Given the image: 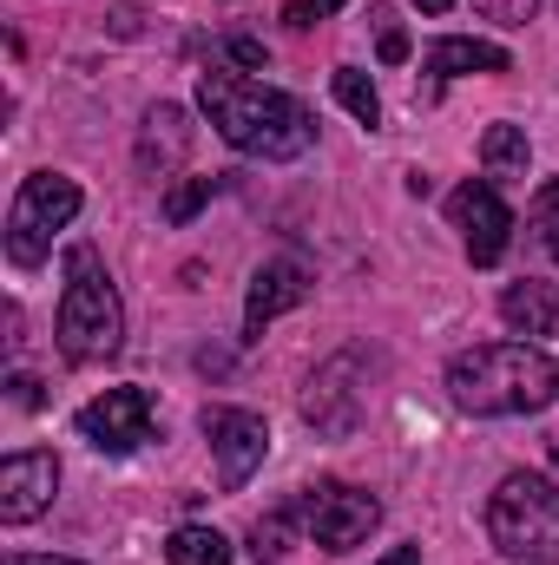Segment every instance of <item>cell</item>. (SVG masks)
I'll return each mask as SVG.
<instances>
[{"label":"cell","instance_id":"obj_2","mask_svg":"<svg viewBox=\"0 0 559 565\" xmlns=\"http://www.w3.org/2000/svg\"><path fill=\"white\" fill-rule=\"evenodd\" d=\"M447 402L461 415H540L559 402V362L540 342H474L447 362Z\"/></svg>","mask_w":559,"mask_h":565},{"label":"cell","instance_id":"obj_29","mask_svg":"<svg viewBox=\"0 0 559 565\" xmlns=\"http://www.w3.org/2000/svg\"><path fill=\"white\" fill-rule=\"evenodd\" d=\"M421 13H447V7H454V0H415Z\"/></svg>","mask_w":559,"mask_h":565},{"label":"cell","instance_id":"obj_5","mask_svg":"<svg viewBox=\"0 0 559 565\" xmlns=\"http://www.w3.org/2000/svg\"><path fill=\"white\" fill-rule=\"evenodd\" d=\"M80 184L66 171H33L20 178L13 204H7V264L13 270H40L53 257V237L80 217Z\"/></svg>","mask_w":559,"mask_h":565},{"label":"cell","instance_id":"obj_12","mask_svg":"<svg viewBox=\"0 0 559 565\" xmlns=\"http://www.w3.org/2000/svg\"><path fill=\"white\" fill-rule=\"evenodd\" d=\"M309 264L303 257H271L257 277H251V296H244V342H264V329L277 322L283 309H296V302H309Z\"/></svg>","mask_w":559,"mask_h":565},{"label":"cell","instance_id":"obj_3","mask_svg":"<svg viewBox=\"0 0 559 565\" xmlns=\"http://www.w3.org/2000/svg\"><path fill=\"white\" fill-rule=\"evenodd\" d=\"M53 342H60V355H66L73 369H99V362H113L119 342H126V302H119V289L106 277L99 250H86V244L66 250V289H60Z\"/></svg>","mask_w":559,"mask_h":565},{"label":"cell","instance_id":"obj_15","mask_svg":"<svg viewBox=\"0 0 559 565\" xmlns=\"http://www.w3.org/2000/svg\"><path fill=\"white\" fill-rule=\"evenodd\" d=\"M421 66H428V79H461V73H514L507 46H494V40H434Z\"/></svg>","mask_w":559,"mask_h":565},{"label":"cell","instance_id":"obj_4","mask_svg":"<svg viewBox=\"0 0 559 565\" xmlns=\"http://www.w3.org/2000/svg\"><path fill=\"white\" fill-rule=\"evenodd\" d=\"M487 540L507 565H559V487L534 467H514L487 500Z\"/></svg>","mask_w":559,"mask_h":565},{"label":"cell","instance_id":"obj_11","mask_svg":"<svg viewBox=\"0 0 559 565\" xmlns=\"http://www.w3.org/2000/svg\"><path fill=\"white\" fill-rule=\"evenodd\" d=\"M53 487H60V460L46 447L33 454H7L0 460V526H27L53 507Z\"/></svg>","mask_w":559,"mask_h":565},{"label":"cell","instance_id":"obj_27","mask_svg":"<svg viewBox=\"0 0 559 565\" xmlns=\"http://www.w3.org/2000/svg\"><path fill=\"white\" fill-rule=\"evenodd\" d=\"M7 565H86V559H53V553H7Z\"/></svg>","mask_w":559,"mask_h":565},{"label":"cell","instance_id":"obj_6","mask_svg":"<svg viewBox=\"0 0 559 565\" xmlns=\"http://www.w3.org/2000/svg\"><path fill=\"white\" fill-rule=\"evenodd\" d=\"M296 513H303V526L316 533L323 553H356V546L382 526V500L362 493V487H349V480H316V487H303V493H296Z\"/></svg>","mask_w":559,"mask_h":565},{"label":"cell","instance_id":"obj_19","mask_svg":"<svg viewBox=\"0 0 559 565\" xmlns=\"http://www.w3.org/2000/svg\"><path fill=\"white\" fill-rule=\"evenodd\" d=\"M329 86H336V99H342V113H349L356 126H369V132L382 126V99H376V86H369V73H362V66H336V79H329Z\"/></svg>","mask_w":559,"mask_h":565},{"label":"cell","instance_id":"obj_25","mask_svg":"<svg viewBox=\"0 0 559 565\" xmlns=\"http://www.w3.org/2000/svg\"><path fill=\"white\" fill-rule=\"evenodd\" d=\"M342 7H349V0H289L283 20H289V26H316V20H329V13H342Z\"/></svg>","mask_w":559,"mask_h":565},{"label":"cell","instance_id":"obj_17","mask_svg":"<svg viewBox=\"0 0 559 565\" xmlns=\"http://www.w3.org/2000/svg\"><path fill=\"white\" fill-rule=\"evenodd\" d=\"M296 526H303V513H296V507H277V513H264V520L251 526V546H244V553H251L257 565L289 559V553H296Z\"/></svg>","mask_w":559,"mask_h":565},{"label":"cell","instance_id":"obj_26","mask_svg":"<svg viewBox=\"0 0 559 565\" xmlns=\"http://www.w3.org/2000/svg\"><path fill=\"white\" fill-rule=\"evenodd\" d=\"M7 402H13V408H27V415H33V408H40V402H46V395H40V382H33V375H7Z\"/></svg>","mask_w":559,"mask_h":565},{"label":"cell","instance_id":"obj_21","mask_svg":"<svg viewBox=\"0 0 559 565\" xmlns=\"http://www.w3.org/2000/svg\"><path fill=\"white\" fill-rule=\"evenodd\" d=\"M527 217H534V231H540V244H547V257L559 264V171L534 191V204H527Z\"/></svg>","mask_w":559,"mask_h":565},{"label":"cell","instance_id":"obj_7","mask_svg":"<svg viewBox=\"0 0 559 565\" xmlns=\"http://www.w3.org/2000/svg\"><path fill=\"white\" fill-rule=\"evenodd\" d=\"M362 369H369V349H342V355H329V362L309 375V388H303V422L316 427V434L342 440V434L362 427V415H369Z\"/></svg>","mask_w":559,"mask_h":565},{"label":"cell","instance_id":"obj_23","mask_svg":"<svg viewBox=\"0 0 559 565\" xmlns=\"http://www.w3.org/2000/svg\"><path fill=\"white\" fill-rule=\"evenodd\" d=\"M474 7H481L494 26H527V20L540 13V0H474Z\"/></svg>","mask_w":559,"mask_h":565},{"label":"cell","instance_id":"obj_16","mask_svg":"<svg viewBox=\"0 0 559 565\" xmlns=\"http://www.w3.org/2000/svg\"><path fill=\"white\" fill-rule=\"evenodd\" d=\"M527 158H534L527 126H487V139H481V164H487V178H527Z\"/></svg>","mask_w":559,"mask_h":565},{"label":"cell","instance_id":"obj_28","mask_svg":"<svg viewBox=\"0 0 559 565\" xmlns=\"http://www.w3.org/2000/svg\"><path fill=\"white\" fill-rule=\"evenodd\" d=\"M376 565H421V553H415V546H395V553H382Z\"/></svg>","mask_w":559,"mask_h":565},{"label":"cell","instance_id":"obj_13","mask_svg":"<svg viewBox=\"0 0 559 565\" xmlns=\"http://www.w3.org/2000/svg\"><path fill=\"white\" fill-rule=\"evenodd\" d=\"M184 151H191V113L184 106H151L145 113V132H139V171L145 178H165V171H178L184 164Z\"/></svg>","mask_w":559,"mask_h":565},{"label":"cell","instance_id":"obj_8","mask_svg":"<svg viewBox=\"0 0 559 565\" xmlns=\"http://www.w3.org/2000/svg\"><path fill=\"white\" fill-rule=\"evenodd\" d=\"M447 217H454V231H461L474 270H494V264L507 257V244H514V211L500 204V191H494L487 178L454 184V191H447Z\"/></svg>","mask_w":559,"mask_h":565},{"label":"cell","instance_id":"obj_1","mask_svg":"<svg viewBox=\"0 0 559 565\" xmlns=\"http://www.w3.org/2000/svg\"><path fill=\"white\" fill-rule=\"evenodd\" d=\"M198 106L204 119L218 126V139L244 158H271V164H289L316 145V119L296 93H277L264 79H244V73H198Z\"/></svg>","mask_w":559,"mask_h":565},{"label":"cell","instance_id":"obj_22","mask_svg":"<svg viewBox=\"0 0 559 565\" xmlns=\"http://www.w3.org/2000/svg\"><path fill=\"white\" fill-rule=\"evenodd\" d=\"M376 53H382V66H402L409 60V33H402L395 7H376Z\"/></svg>","mask_w":559,"mask_h":565},{"label":"cell","instance_id":"obj_10","mask_svg":"<svg viewBox=\"0 0 559 565\" xmlns=\"http://www.w3.org/2000/svg\"><path fill=\"white\" fill-rule=\"evenodd\" d=\"M151 395L145 388H106L99 402L80 408V440L99 447V454H133L151 440Z\"/></svg>","mask_w":559,"mask_h":565},{"label":"cell","instance_id":"obj_14","mask_svg":"<svg viewBox=\"0 0 559 565\" xmlns=\"http://www.w3.org/2000/svg\"><path fill=\"white\" fill-rule=\"evenodd\" d=\"M500 322L520 335H559V282H507L500 289Z\"/></svg>","mask_w":559,"mask_h":565},{"label":"cell","instance_id":"obj_20","mask_svg":"<svg viewBox=\"0 0 559 565\" xmlns=\"http://www.w3.org/2000/svg\"><path fill=\"white\" fill-rule=\"evenodd\" d=\"M211 198H218V178H184V184H171V198H165V224H191Z\"/></svg>","mask_w":559,"mask_h":565},{"label":"cell","instance_id":"obj_24","mask_svg":"<svg viewBox=\"0 0 559 565\" xmlns=\"http://www.w3.org/2000/svg\"><path fill=\"white\" fill-rule=\"evenodd\" d=\"M224 60H231V66H244V73H264V60H271V53H264V40L231 33V40H224Z\"/></svg>","mask_w":559,"mask_h":565},{"label":"cell","instance_id":"obj_9","mask_svg":"<svg viewBox=\"0 0 559 565\" xmlns=\"http://www.w3.org/2000/svg\"><path fill=\"white\" fill-rule=\"evenodd\" d=\"M204 440H211V460H218V487L238 493L271 454V422L251 415V408H204Z\"/></svg>","mask_w":559,"mask_h":565},{"label":"cell","instance_id":"obj_18","mask_svg":"<svg viewBox=\"0 0 559 565\" xmlns=\"http://www.w3.org/2000/svg\"><path fill=\"white\" fill-rule=\"evenodd\" d=\"M165 559L171 565H231V540L218 526H178L165 540Z\"/></svg>","mask_w":559,"mask_h":565}]
</instances>
